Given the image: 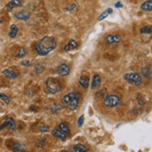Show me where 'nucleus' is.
Here are the masks:
<instances>
[{
    "instance_id": "a878e982",
    "label": "nucleus",
    "mask_w": 152,
    "mask_h": 152,
    "mask_svg": "<svg viewBox=\"0 0 152 152\" xmlns=\"http://www.w3.org/2000/svg\"><path fill=\"white\" fill-rule=\"evenodd\" d=\"M0 100H2L6 104H10V98L6 95V94H3V93H0Z\"/></svg>"
},
{
    "instance_id": "cd10ccee",
    "label": "nucleus",
    "mask_w": 152,
    "mask_h": 152,
    "mask_svg": "<svg viewBox=\"0 0 152 152\" xmlns=\"http://www.w3.org/2000/svg\"><path fill=\"white\" fill-rule=\"evenodd\" d=\"M84 120H85V115H82L80 118H78V121H77V125L78 127H82L84 124Z\"/></svg>"
},
{
    "instance_id": "423d86ee",
    "label": "nucleus",
    "mask_w": 152,
    "mask_h": 152,
    "mask_svg": "<svg viewBox=\"0 0 152 152\" xmlns=\"http://www.w3.org/2000/svg\"><path fill=\"white\" fill-rule=\"evenodd\" d=\"M5 128H8L10 131H14L16 129V123L12 118H8L4 121V123L0 126V131L4 130Z\"/></svg>"
},
{
    "instance_id": "bb28decb",
    "label": "nucleus",
    "mask_w": 152,
    "mask_h": 152,
    "mask_svg": "<svg viewBox=\"0 0 152 152\" xmlns=\"http://www.w3.org/2000/svg\"><path fill=\"white\" fill-rule=\"evenodd\" d=\"M39 132H49V126H46V125L39 126Z\"/></svg>"
},
{
    "instance_id": "ddd939ff",
    "label": "nucleus",
    "mask_w": 152,
    "mask_h": 152,
    "mask_svg": "<svg viewBox=\"0 0 152 152\" xmlns=\"http://www.w3.org/2000/svg\"><path fill=\"white\" fill-rule=\"evenodd\" d=\"M2 74L6 77H8L9 79H16L18 77V74H17L16 72H14L13 69H6L2 72Z\"/></svg>"
},
{
    "instance_id": "c85d7f7f",
    "label": "nucleus",
    "mask_w": 152,
    "mask_h": 152,
    "mask_svg": "<svg viewBox=\"0 0 152 152\" xmlns=\"http://www.w3.org/2000/svg\"><path fill=\"white\" fill-rule=\"evenodd\" d=\"M142 72H143V74L145 75V76H148V75H150V72L148 69V68H145V69H143V71H142Z\"/></svg>"
},
{
    "instance_id": "aec40b11",
    "label": "nucleus",
    "mask_w": 152,
    "mask_h": 152,
    "mask_svg": "<svg viewBox=\"0 0 152 152\" xmlns=\"http://www.w3.org/2000/svg\"><path fill=\"white\" fill-rule=\"evenodd\" d=\"M141 9L145 11H151L152 10V0L145 1L141 5Z\"/></svg>"
},
{
    "instance_id": "a211bd4d",
    "label": "nucleus",
    "mask_w": 152,
    "mask_h": 152,
    "mask_svg": "<svg viewBox=\"0 0 152 152\" xmlns=\"http://www.w3.org/2000/svg\"><path fill=\"white\" fill-rule=\"evenodd\" d=\"M72 150L74 152H87V151H88V149L86 148V147H85V145H82V144L75 145L74 147L72 148Z\"/></svg>"
},
{
    "instance_id": "20e7f679",
    "label": "nucleus",
    "mask_w": 152,
    "mask_h": 152,
    "mask_svg": "<svg viewBox=\"0 0 152 152\" xmlns=\"http://www.w3.org/2000/svg\"><path fill=\"white\" fill-rule=\"evenodd\" d=\"M124 79L130 84H133L134 86H139L142 84V78L137 72H129L124 75Z\"/></svg>"
},
{
    "instance_id": "4be33fe9",
    "label": "nucleus",
    "mask_w": 152,
    "mask_h": 152,
    "mask_svg": "<svg viewBox=\"0 0 152 152\" xmlns=\"http://www.w3.org/2000/svg\"><path fill=\"white\" fill-rule=\"evenodd\" d=\"M44 71V66L42 65V63L37 64V66L35 67V73L36 74H40L42 72H43Z\"/></svg>"
},
{
    "instance_id": "0eeeda50",
    "label": "nucleus",
    "mask_w": 152,
    "mask_h": 152,
    "mask_svg": "<svg viewBox=\"0 0 152 152\" xmlns=\"http://www.w3.org/2000/svg\"><path fill=\"white\" fill-rule=\"evenodd\" d=\"M69 72H71V69L67 64H61L57 69V73L60 76H67L69 74Z\"/></svg>"
},
{
    "instance_id": "b1692460",
    "label": "nucleus",
    "mask_w": 152,
    "mask_h": 152,
    "mask_svg": "<svg viewBox=\"0 0 152 152\" xmlns=\"http://www.w3.org/2000/svg\"><path fill=\"white\" fill-rule=\"evenodd\" d=\"M152 31L151 26H144L140 29V33L141 34H150Z\"/></svg>"
},
{
    "instance_id": "f8f14e48",
    "label": "nucleus",
    "mask_w": 152,
    "mask_h": 152,
    "mask_svg": "<svg viewBox=\"0 0 152 152\" xmlns=\"http://www.w3.org/2000/svg\"><path fill=\"white\" fill-rule=\"evenodd\" d=\"M22 7V2L20 0H11L7 4V10L11 11L14 8H20Z\"/></svg>"
},
{
    "instance_id": "39448f33",
    "label": "nucleus",
    "mask_w": 152,
    "mask_h": 152,
    "mask_svg": "<svg viewBox=\"0 0 152 152\" xmlns=\"http://www.w3.org/2000/svg\"><path fill=\"white\" fill-rule=\"evenodd\" d=\"M80 94L78 92H76V91H72V92H69V93H68V94H66V95H64L62 98H61V103L63 104V105H67L71 102L74 98H76L77 96H79Z\"/></svg>"
},
{
    "instance_id": "6ab92c4d",
    "label": "nucleus",
    "mask_w": 152,
    "mask_h": 152,
    "mask_svg": "<svg viewBox=\"0 0 152 152\" xmlns=\"http://www.w3.org/2000/svg\"><path fill=\"white\" fill-rule=\"evenodd\" d=\"M111 13H113V10L112 9H107L106 10H104L103 12L99 16V18H98V21L99 22H101V21H102V20H104L105 18H106V17H108Z\"/></svg>"
},
{
    "instance_id": "f03ea898",
    "label": "nucleus",
    "mask_w": 152,
    "mask_h": 152,
    "mask_svg": "<svg viewBox=\"0 0 152 152\" xmlns=\"http://www.w3.org/2000/svg\"><path fill=\"white\" fill-rule=\"evenodd\" d=\"M45 86L47 91L51 93V94H56V93L60 92L62 89V86L60 84V82L54 77H49L46 80Z\"/></svg>"
},
{
    "instance_id": "5701e85b",
    "label": "nucleus",
    "mask_w": 152,
    "mask_h": 152,
    "mask_svg": "<svg viewBox=\"0 0 152 152\" xmlns=\"http://www.w3.org/2000/svg\"><path fill=\"white\" fill-rule=\"evenodd\" d=\"M11 150L12 151H15V152H19V151H22L23 150V145L22 144L20 143H14V145H12V148H11Z\"/></svg>"
},
{
    "instance_id": "9d476101",
    "label": "nucleus",
    "mask_w": 152,
    "mask_h": 152,
    "mask_svg": "<svg viewBox=\"0 0 152 152\" xmlns=\"http://www.w3.org/2000/svg\"><path fill=\"white\" fill-rule=\"evenodd\" d=\"M80 95L77 96L76 98H74L73 100L69 102L68 105H67V108L69 111H75L76 109L78 108V105H79V101H80Z\"/></svg>"
},
{
    "instance_id": "1a4fd4ad",
    "label": "nucleus",
    "mask_w": 152,
    "mask_h": 152,
    "mask_svg": "<svg viewBox=\"0 0 152 152\" xmlns=\"http://www.w3.org/2000/svg\"><path fill=\"white\" fill-rule=\"evenodd\" d=\"M102 84V78L99 74H95L93 76L92 83H91V88L92 89H98L101 86Z\"/></svg>"
},
{
    "instance_id": "7ed1b4c3",
    "label": "nucleus",
    "mask_w": 152,
    "mask_h": 152,
    "mask_svg": "<svg viewBox=\"0 0 152 152\" xmlns=\"http://www.w3.org/2000/svg\"><path fill=\"white\" fill-rule=\"evenodd\" d=\"M121 102V99L118 95H107L103 100V104L108 108H113L119 105Z\"/></svg>"
},
{
    "instance_id": "412c9836",
    "label": "nucleus",
    "mask_w": 152,
    "mask_h": 152,
    "mask_svg": "<svg viewBox=\"0 0 152 152\" xmlns=\"http://www.w3.org/2000/svg\"><path fill=\"white\" fill-rule=\"evenodd\" d=\"M18 31H19L18 26H15V25H12V26H10V34H9L10 38H11V39L15 38V37H16V35L18 34Z\"/></svg>"
},
{
    "instance_id": "6e6552de",
    "label": "nucleus",
    "mask_w": 152,
    "mask_h": 152,
    "mask_svg": "<svg viewBox=\"0 0 152 152\" xmlns=\"http://www.w3.org/2000/svg\"><path fill=\"white\" fill-rule=\"evenodd\" d=\"M106 42L108 44H113V43H118L121 40V37L120 35H115V34H111L108 35L106 37Z\"/></svg>"
},
{
    "instance_id": "4468645a",
    "label": "nucleus",
    "mask_w": 152,
    "mask_h": 152,
    "mask_svg": "<svg viewBox=\"0 0 152 152\" xmlns=\"http://www.w3.org/2000/svg\"><path fill=\"white\" fill-rule=\"evenodd\" d=\"M52 134L54 135L56 138L57 139H60L62 140V141H65V140L67 139V136H66V133H64L62 131L60 130H57V129H54L52 132Z\"/></svg>"
},
{
    "instance_id": "f257e3e1",
    "label": "nucleus",
    "mask_w": 152,
    "mask_h": 152,
    "mask_svg": "<svg viewBox=\"0 0 152 152\" xmlns=\"http://www.w3.org/2000/svg\"><path fill=\"white\" fill-rule=\"evenodd\" d=\"M56 46V42L53 37L46 36L35 44V50L40 56H45L54 51Z\"/></svg>"
},
{
    "instance_id": "7c9ffc66",
    "label": "nucleus",
    "mask_w": 152,
    "mask_h": 152,
    "mask_svg": "<svg viewBox=\"0 0 152 152\" xmlns=\"http://www.w3.org/2000/svg\"><path fill=\"white\" fill-rule=\"evenodd\" d=\"M115 8H118V9H121L122 7H123V5H122V3H121L120 1H118V2H116V3H115Z\"/></svg>"
},
{
    "instance_id": "dca6fc26",
    "label": "nucleus",
    "mask_w": 152,
    "mask_h": 152,
    "mask_svg": "<svg viewBox=\"0 0 152 152\" xmlns=\"http://www.w3.org/2000/svg\"><path fill=\"white\" fill-rule=\"evenodd\" d=\"M78 48V43L76 40L74 39H71L69 42L66 44L65 48H64V50H65L66 52H69V51H72V50H75Z\"/></svg>"
},
{
    "instance_id": "9b49d317",
    "label": "nucleus",
    "mask_w": 152,
    "mask_h": 152,
    "mask_svg": "<svg viewBox=\"0 0 152 152\" xmlns=\"http://www.w3.org/2000/svg\"><path fill=\"white\" fill-rule=\"evenodd\" d=\"M14 17L16 19L21 20V21H27L29 18H30V13L27 12V11H20V12H16L14 14Z\"/></svg>"
},
{
    "instance_id": "f3484780",
    "label": "nucleus",
    "mask_w": 152,
    "mask_h": 152,
    "mask_svg": "<svg viewBox=\"0 0 152 152\" xmlns=\"http://www.w3.org/2000/svg\"><path fill=\"white\" fill-rule=\"evenodd\" d=\"M58 127H59V130L62 131L64 133H66V134L71 133V129H69V124L67 122H61V123L58 125Z\"/></svg>"
},
{
    "instance_id": "c756f323",
    "label": "nucleus",
    "mask_w": 152,
    "mask_h": 152,
    "mask_svg": "<svg viewBox=\"0 0 152 152\" xmlns=\"http://www.w3.org/2000/svg\"><path fill=\"white\" fill-rule=\"evenodd\" d=\"M75 8H76V5H75V4H72V5L69 6V8H67L66 10H68V11H72V10H75Z\"/></svg>"
},
{
    "instance_id": "2eb2a0df",
    "label": "nucleus",
    "mask_w": 152,
    "mask_h": 152,
    "mask_svg": "<svg viewBox=\"0 0 152 152\" xmlns=\"http://www.w3.org/2000/svg\"><path fill=\"white\" fill-rule=\"evenodd\" d=\"M79 85L85 89L88 88V86H89V78H88V76H86V75L81 76L80 79H79Z\"/></svg>"
},
{
    "instance_id": "2f4dec72",
    "label": "nucleus",
    "mask_w": 152,
    "mask_h": 152,
    "mask_svg": "<svg viewBox=\"0 0 152 152\" xmlns=\"http://www.w3.org/2000/svg\"><path fill=\"white\" fill-rule=\"evenodd\" d=\"M30 64H31L30 61H26V60L22 62V65H23V66H26V67H27V66H30Z\"/></svg>"
},
{
    "instance_id": "393cba45",
    "label": "nucleus",
    "mask_w": 152,
    "mask_h": 152,
    "mask_svg": "<svg viewBox=\"0 0 152 152\" xmlns=\"http://www.w3.org/2000/svg\"><path fill=\"white\" fill-rule=\"evenodd\" d=\"M26 55V51L24 47H21L19 52H18V54L16 55V57L17 58H23V57H25Z\"/></svg>"
}]
</instances>
